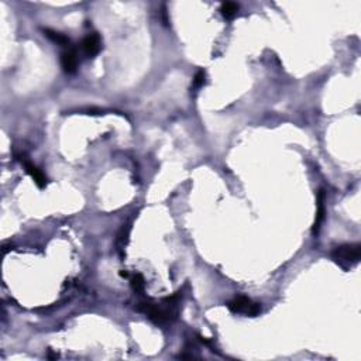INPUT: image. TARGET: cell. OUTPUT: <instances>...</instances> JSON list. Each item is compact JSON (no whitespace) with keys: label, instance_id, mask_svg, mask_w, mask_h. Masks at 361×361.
Wrapping results in <instances>:
<instances>
[{"label":"cell","instance_id":"cell-2","mask_svg":"<svg viewBox=\"0 0 361 361\" xmlns=\"http://www.w3.org/2000/svg\"><path fill=\"white\" fill-rule=\"evenodd\" d=\"M227 308L233 313H240V315L246 316H257L261 312L259 304L254 302L253 299L247 298V296H237L227 304Z\"/></svg>","mask_w":361,"mask_h":361},{"label":"cell","instance_id":"cell-8","mask_svg":"<svg viewBox=\"0 0 361 361\" xmlns=\"http://www.w3.org/2000/svg\"><path fill=\"white\" fill-rule=\"evenodd\" d=\"M238 11V5L237 3H231V2H227V3H223L222 7H220V13L222 16L225 17L226 20H231L234 18Z\"/></svg>","mask_w":361,"mask_h":361},{"label":"cell","instance_id":"cell-9","mask_svg":"<svg viewBox=\"0 0 361 361\" xmlns=\"http://www.w3.org/2000/svg\"><path fill=\"white\" fill-rule=\"evenodd\" d=\"M130 284H131L133 291L137 293H143L144 292V289H146V281H144V276L141 275V274H138V272L131 276Z\"/></svg>","mask_w":361,"mask_h":361},{"label":"cell","instance_id":"cell-1","mask_svg":"<svg viewBox=\"0 0 361 361\" xmlns=\"http://www.w3.org/2000/svg\"><path fill=\"white\" fill-rule=\"evenodd\" d=\"M332 258L343 268H350L358 264L361 258L360 244H343L332 251Z\"/></svg>","mask_w":361,"mask_h":361},{"label":"cell","instance_id":"cell-7","mask_svg":"<svg viewBox=\"0 0 361 361\" xmlns=\"http://www.w3.org/2000/svg\"><path fill=\"white\" fill-rule=\"evenodd\" d=\"M45 37H48L51 41H54L58 45H68L69 44V38H68L65 34L58 33L55 30H50V28H45L44 30Z\"/></svg>","mask_w":361,"mask_h":361},{"label":"cell","instance_id":"cell-5","mask_svg":"<svg viewBox=\"0 0 361 361\" xmlns=\"http://www.w3.org/2000/svg\"><path fill=\"white\" fill-rule=\"evenodd\" d=\"M23 165H24L26 172L33 178L35 185L38 186V188H45V186H47V176L43 174V171H41L38 167H35V165H34L33 163H30L28 159H24V161H23Z\"/></svg>","mask_w":361,"mask_h":361},{"label":"cell","instance_id":"cell-6","mask_svg":"<svg viewBox=\"0 0 361 361\" xmlns=\"http://www.w3.org/2000/svg\"><path fill=\"white\" fill-rule=\"evenodd\" d=\"M325 197H326V193L323 189L319 191V195H317V212H316V219H315V226H313V234H317L319 230H320V226L325 220V213H326V209H325Z\"/></svg>","mask_w":361,"mask_h":361},{"label":"cell","instance_id":"cell-11","mask_svg":"<svg viewBox=\"0 0 361 361\" xmlns=\"http://www.w3.org/2000/svg\"><path fill=\"white\" fill-rule=\"evenodd\" d=\"M205 81H206V72H205L203 69L197 71L196 75L193 76V88L197 89V88L203 86V85H205Z\"/></svg>","mask_w":361,"mask_h":361},{"label":"cell","instance_id":"cell-3","mask_svg":"<svg viewBox=\"0 0 361 361\" xmlns=\"http://www.w3.org/2000/svg\"><path fill=\"white\" fill-rule=\"evenodd\" d=\"M81 48H82V52L88 58H93L96 56L102 50V38L101 35L97 33H92L88 34L82 43H81Z\"/></svg>","mask_w":361,"mask_h":361},{"label":"cell","instance_id":"cell-10","mask_svg":"<svg viewBox=\"0 0 361 361\" xmlns=\"http://www.w3.org/2000/svg\"><path fill=\"white\" fill-rule=\"evenodd\" d=\"M131 230V226L130 225H123V227L120 229L117 234V244L120 248L126 247V244L129 242V234Z\"/></svg>","mask_w":361,"mask_h":361},{"label":"cell","instance_id":"cell-4","mask_svg":"<svg viewBox=\"0 0 361 361\" xmlns=\"http://www.w3.org/2000/svg\"><path fill=\"white\" fill-rule=\"evenodd\" d=\"M61 65L67 73H75L78 68V52L73 48H67L61 54Z\"/></svg>","mask_w":361,"mask_h":361}]
</instances>
